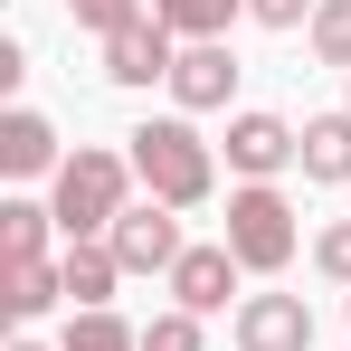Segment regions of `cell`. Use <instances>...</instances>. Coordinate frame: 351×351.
Wrapping results in <instances>:
<instances>
[{"instance_id":"6da1fadb","label":"cell","mask_w":351,"mask_h":351,"mask_svg":"<svg viewBox=\"0 0 351 351\" xmlns=\"http://www.w3.org/2000/svg\"><path fill=\"white\" fill-rule=\"evenodd\" d=\"M133 143V180L162 199V209H199L209 190H219V162H209V143L190 133V114H152L123 133Z\"/></svg>"},{"instance_id":"7a4b0ae2","label":"cell","mask_w":351,"mask_h":351,"mask_svg":"<svg viewBox=\"0 0 351 351\" xmlns=\"http://www.w3.org/2000/svg\"><path fill=\"white\" fill-rule=\"evenodd\" d=\"M123 180H133V152H66V171H58V228H66V247L76 237H114V219L133 209L123 199Z\"/></svg>"},{"instance_id":"3957f363","label":"cell","mask_w":351,"mask_h":351,"mask_svg":"<svg viewBox=\"0 0 351 351\" xmlns=\"http://www.w3.org/2000/svg\"><path fill=\"white\" fill-rule=\"evenodd\" d=\"M228 256L247 266V276H276L294 256V199L276 190V180H247V190H228Z\"/></svg>"},{"instance_id":"277c9868","label":"cell","mask_w":351,"mask_h":351,"mask_svg":"<svg viewBox=\"0 0 351 351\" xmlns=\"http://www.w3.org/2000/svg\"><path fill=\"white\" fill-rule=\"evenodd\" d=\"M105 247H114L123 276H171V266H180V219L162 209V199H143V209H123V219H114Z\"/></svg>"},{"instance_id":"5b68a950","label":"cell","mask_w":351,"mask_h":351,"mask_svg":"<svg viewBox=\"0 0 351 351\" xmlns=\"http://www.w3.org/2000/svg\"><path fill=\"white\" fill-rule=\"evenodd\" d=\"M237 351H313V304L304 294H247L237 304Z\"/></svg>"},{"instance_id":"8992f818","label":"cell","mask_w":351,"mask_h":351,"mask_svg":"<svg viewBox=\"0 0 351 351\" xmlns=\"http://www.w3.org/2000/svg\"><path fill=\"white\" fill-rule=\"evenodd\" d=\"M237 276H247V266L228 256V237H219V247H180V266H171V304H180V313H199V323H209V313H228Z\"/></svg>"},{"instance_id":"52a82bcc","label":"cell","mask_w":351,"mask_h":351,"mask_svg":"<svg viewBox=\"0 0 351 351\" xmlns=\"http://www.w3.org/2000/svg\"><path fill=\"white\" fill-rule=\"evenodd\" d=\"M294 152H304V133L285 114H237L228 123V171H247V180H276Z\"/></svg>"},{"instance_id":"ba28073f","label":"cell","mask_w":351,"mask_h":351,"mask_svg":"<svg viewBox=\"0 0 351 351\" xmlns=\"http://www.w3.org/2000/svg\"><path fill=\"white\" fill-rule=\"evenodd\" d=\"M228 86H237L228 38H199V48H180V66H171V95H180V114H219V105H228Z\"/></svg>"},{"instance_id":"9c48e42d","label":"cell","mask_w":351,"mask_h":351,"mask_svg":"<svg viewBox=\"0 0 351 351\" xmlns=\"http://www.w3.org/2000/svg\"><path fill=\"white\" fill-rule=\"evenodd\" d=\"M171 66H180V48H171L162 19H133V29L105 38V76H114V86H152V76H171Z\"/></svg>"},{"instance_id":"30bf717a","label":"cell","mask_w":351,"mask_h":351,"mask_svg":"<svg viewBox=\"0 0 351 351\" xmlns=\"http://www.w3.org/2000/svg\"><path fill=\"white\" fill-rule=\"evenodd\" d=\"M0 171H10V180L66 171V162H58V123H48V114H29V105H19V114H0Z\"/></svg>"},{"instance_id":"8fae6325","label":"cell","mask_w":351,"mask_h":351,"mask_svg":"<svg viewBox=\"0 0 351 351\" xmlns=\"http://www.w3.org/2000/svg\"><path fill=\"white\" fill-rule=\"evenodd\" d=\"M114 247H105V237H76V247H66V304H76V313H105V294H114Z\"/></svg>"},{"instance_id":"7c38bea8","label":"cell","mask_w":351,"mask_h":351,"mask_svg":"<svg viewBox=\"0 0 351 351\" xmlns=\"http://www.w3.org/2000/svg\"><path fill=\"white\" fill-rule=\"evenodd\" d=\"M0 304H10L19 323H38L48 304H66V266H48V256H29V266H0Z\"/></svg>"},{"instance_id":"4fadbf2b","label":"cell","mask_w":351,"mask_h":351,"mask_svg":"<svg viewBox=\"0 0 351 351\" xmlns=\"http://www.w3.org/2000/svg\"><path fill=\"white\" fill-rule=\"evenodd\" d=\"M294 162H304V180H323V190H332V180H351V114H313Z\"/></svg>"},{"instance_id":"5bb4252c","label":"cell","mask_w":351,"mask_h":351,"mask_svg":"<svg viewBox=\"0 0 351 351\" xmlns=\"http://www.w3.org/2000/svg\"><path fill=\"white\" fill-rule=\"evenodd\" d=\"M48 228H58V209H38V199H0V266L48 256Z\"/></svg>"},{"instance_id":"9a60e30c","label":"cell","mask_w":351,"mask_h":351,"mask_svg":"<svg viewBox=\"0 0 351 351\" xmlns=\"http://www.w3.org/2000/svg\"><path fill=\"white\" fill-rule=\"evenodd\" d=\"M247 10V0H152V19L171 29L180 48H199V38H228V19Z\"/></svg>"},{"instance_id":"2e32d148","label":"cell","mask_w":351,"mask_h":351,"mask_svg":"<svg viewBox=\"0 0 351 351\" xmlns=\"http://www.w3.org/2000/svg\"><path fill=\"white\" fill-rule=\"evenodd\" d=\"M58 351H143V332H133L123 313H76Z\"/></svg>"},{"instance_id":"e0dca14e","label":"cell","mask_w":351,"mask_h":351,"mask_svg":"<svg viewBox=\"0 0 351 351\" xmlns=\"http://www.w3.org/2000/svg\"><path fill=\"white\" fill-rule=\"evenodd\" d=\"M304 38H313L323 66H351V0H313V29Z\"/></svg>"},{"instance_id":"ac0fdd59","label":"cell","mask_w":351,"mask_h":351,"mask_svg":"<svg viewBox=\"0 0 351 351\" xmlns=\"http://www.w3.org/2000/svg\"><path fill=\"white\" fill-rule=\"evenodd\" d=\"M66 19H76V29H95V38H114V29L143 19V0H66Z\"/></svg>"},{"instance_id":"d6986e66","label":"cell","mask_w":351,"mask_h":351,"mask_svg":"<svg viewBox=\"0 0 351 351\" xmlns=\"http://www.w3.org/2000/svg\"><path fill=\"white\" fill-rule=\"evenodd\" d=\"M143 351H199V313H152V323H143Z\"/></svg>"},{"instance_id":"ffe728a7","label":"cell","mask_w":351,"mask_h":351,"mask_svg":"<svg viewBox=\"0 0 351 351\" xmlns=\"http://www.w3.org/2000/svg\"><path fill=\"white\" fill-rule=\"evenodd\" d=\"M313 266H323L332 285H351V219H332V228L313 237Z\"/></svg>"},{"instance_id":"44dd1931","label":"cell","mask_w":351,"mask_h":351,"mask_svg":"<svg viewBox=\"0 0 351 351\" xmlns=\"http://www.w3.org/2000/svg\"><path fill=\"white\" fill-rule=\"evenodd\" d=\"M256 29H313V0H247Z\"/></svg>"},{"instance_id":"7402d4cb","label":"cell","mask_w":351,"mask_h":351,"mask_svg":"<svg viewBox=\"0 0 351 351\" xmlns=\"http://www.w3.org/2000/svg\"><path fill=\"white\" fill-rule=\"evenodd\" d=\"M10 351H38V342H10Z\"/></svg>"}]
</instances>
